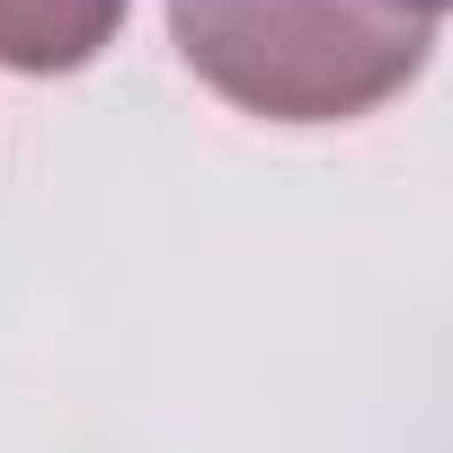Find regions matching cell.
Wrapping results in <instances>:
<instances>
[{"label": "cell", "mask_w": 453, "mask_h": 453, "mask_svg": "<svg viewBox=\"0 0 453 453\" xmlns=\"http://www.w3.org/2000/svg\"><path fill=\"white\" fill-rule=\"evenodd\" d=\"M187 72L267 125H347L426 72V19L391 0H169Z\"/></svg>", "instance_id": "6da1fadb"}, {"label": "cell", "mask_w": 453, "mask_h": 453, "mask_svg": "<svg viewBox=\"0 0 453 453\" xmlns=\"http://www.w3.org/2000/svg\"><path fill=\"white\" fill-rule=\"evenodd\" d=\"M125 27V0H0V63L10 72H81Z\"/></svg>", "instance_id": "7a4b0ae2"}, {"label": "cell", "mask_w": 453, "mask_h": 453, "mask_svg": "<svg viewBox=\"0 0 453 453\" xmlns=\"http://www.w3.org/2000/svg\"><path fill=\"white\" fill-rule=\"evenodd\" d=\"M391 10H409V19H435V10H453V0H391Z\"/></svg>", "instance_id": "3957f363"}]
</instances>
